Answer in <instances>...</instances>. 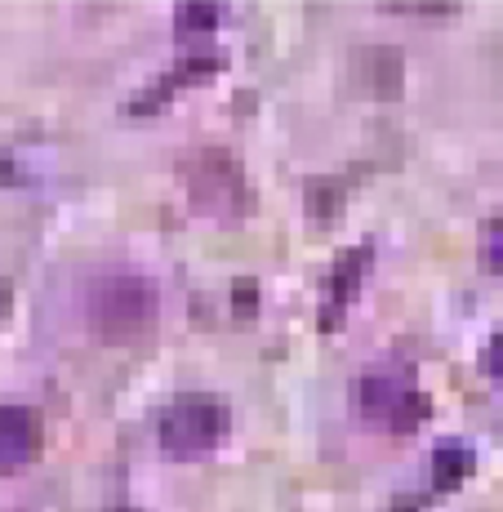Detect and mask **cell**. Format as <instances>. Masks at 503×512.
Instances as JSON below:
<instances>
[{
  "label": "cell",
  "instance_id": "cell-5",
  "mask_svg": "<svg viewBox=\"0 0 503 512\" xmlns=\"http://www.w3.org/2000/svg\"><path fill=\"white\" fill-rule=\"evenodd\" d=\"M41 450V415L32 406H0V472L32 464Z\"/></svg>",
  "mask_w": 503,
  "mask_h": 512
},
{
  "label": "cell",
  "instance_id": "cell-9",
  "mask_svg": "<svg viewBox=\"0 0 503 512\" xmlns=\"http://www.w3.org/2000/svg\"><path fill=\"white\" fill-rule=\"evenodd\" d=\"M219 27V9L214 5H183L179 9V32L196 36V32H214Z\"/></svg>",
  "mask_w": 503,
  "mask_h": 512
},
{
  "label": "cell",
  "instance_id": "cell-8",
  "mask_svg": "<svg viewBox=\"0 0 503 512\" xmlns=\"http://www.w3.org/2000/svg\"><path fill=\"white\" fill-rule=\"evenodd\" d=\"M472 468V455L459 446H441L437 455H432V472H437V486H455V481L468 477Z\"/></svg>",
  "mask_w": 503,
  "mask_h": 512
},
{
  "label": "cell",
  "instance_id": "cell-7",
  "mask_svg": "<svg viewBox=\"0 0 503 512\" xmlns=\"http://www.w3.org/2000/svg\"><path fill=\"white\" fill-rule=\"evenodd\" d=\"M366 268H370V245H361V250H348L343 254V263L334 268V281H330V294H334V308L325 312V326H334L339 321V312H343V303L352 299V290H357V281L366 277Z\"/></svg>",
  "mask_w": 503,
  "mask_h": 512
},
{
  "label": "cell",
  "instance_id": "cell-2",
  "mask_svg": "<svg viewBox=\"0 0 503 512\" xmlns=\"http://www.w3.org/2000/svg\"><path fill=\"white\" fill-rule=\"evenodd\" d=\"M183 183H187V201H192V210L205 214V219L228 223V219H241V214L254 205L241 165H236L228 152H219V147L196 152L192 161L183 165Z\"/></svg>",
  "mask_w": 503,
  "mask_h": 512
},
{
  "label": "cell",
  "instance_id": "cell-1",
  "mask_svg": "<svg viewBox=\"0 0 503 512\" xmlns=\"http://www.w3.org/2000/svg\"><path fill=\"white\" fill-rule=\"evenodd\" d=\"M85 312H90V326L103 339H112V343L138 339L156 321V285L134 277V272L98 277L90 285V294H85Z\"/></svg>",
  "mask_w": 503,
  "mask_h": 512
},
{
  "label": "cell",
  "instance_id": "cell-4",
  "mask_svg": "<svg viewBox=\"0 0 503 512\" xmlns=\"http://www.w3.org/2000/svg\"><path fill=\"white\" fill-rule=\"evenodd\" d=\"M352 406H357V415L383 423L392 432L419 428L423 415H428V397L406 374H366V379H357L352 383Z\"/></svg>",
  "mask_w": 503,
  "mask_h": 512
},
{
  "label": "cell",
  "instance_id": "cell-10",
  "mask_svg": "<svg viewBox=\"0 0 503 512\" xmlns=\"http://www.w3.org/2000/svg\"><path fill=\"white\" fill-rule=\"evenodd\" d=\"M481 366H486L490 379L503 383V334H495V339L486 343V352H481Z\"/></svg>",
  "mask_w": 503,
  "mask_h": 512
},
{
  "label": "cell",
  "instance_id": "cell-6",
  "mask_svg": "<svg viewBox=\"0 0 503 512\" xmlns=\"http://www.w3.org/2000/svg\"><path fill=\"white\" fill-rule=\"evenodd\" d=\"M210 72H219V58L214 54H192V58H183L179 67H174L170 76H161V85H156V90H143L130 103V112H152V107H161L165 98H170L174 90H179V85H196V76H210Z\"/></svg>",
  "mask_w": 503,
  "mask_h": 512
},
{
  "label": "cell",
  "instance_id": "cell-3",
  "mask_svg": "<svg viewBox=\"0 0 503 512\" xmlns=\"http://www.w3.org/2000/svg\"><path fill=\"white\" fill-rule=\"evenodd\" d=\"M232 428V410L223 406L219 397H205V392H192V397H179L165 406L161 415V446L165 455L174 459H196L210 455Z\"/></svg>",
  "mask_w": 503,
  "mask_h": 512
},
{
  "label": "cell",
  "instance_id": "cell-12",
  "mask_svg": "<svg viewBox=\"0 0 503 512\" xmlns=\"http://www.w3.org/2000/svg\"><path fill=\"white\" fill-rule=\"evenodd\" d=\"M5 308H9V290L0 285V317H5Z\"/></svg>",
  "mask_w": 503,
  "mask_h": 512
},
{
  "label": "cell",
  "instance_id": "cell-11",
  "mask_svg": "<svg viewBox=\"0 0 503 512\" xmlns=\"http://www.w3.org/2000/svg\"><path fill=\"white\" fill-rule=\"evenodd\" d=\"M486 259H490V268H503V223H495L486 236Z\"/></svg>",
  "mask_w": 503,
  "mask_h": 512
}]
</instances>
